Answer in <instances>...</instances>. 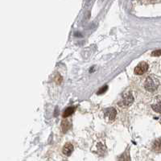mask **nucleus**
<instances>
[{"label": "nucleus", "instance_id": "obj_1", "mask_svg": "<svg viewBox=\"0 0 161 161\" xmlns=\"http://www.w3.org/2000/svg\"><path fill=\"white\" fill-rule=\"evenodd\" d=\"M145 89L148 92L156 91L159 86V81L156 77L153 75H150L145 79L143 83Z\"/></svg>", "mask_w": 161, "mask_h": 161}, {"label": "nucleus", "instance_id": "obj_2", "mask_svg": "<svg viewBox=\"0 0 161 161\" xmlns=\"http://www.w3.org/2000/svg\"><path fill=\"white\" fill-rule=\"evenodd\" d=\"M133 95L131 93H126L122 96V100L119 102V105L121 106H130L131 103L133 102Z\"/></svg>", "mask_w": 161, "mask_h": 161}, {"label": "nucleus", "instance_id": "obj_3", "mask_svg": "<svg viewBox=\"0 0 161 161\" xmlns=\"http://www.w3.org/2000/svg\"><path fill=\"white\" fill-rule=\"evenodd\" d=\"M148 69V65L144 61L139 63V65L135 68V73L136 75H143Z\"/></svg>", "mask_w": 161, "mask_h": 161}, {"label": "nucleus", "instance_id": "obj_4", "mask_svg": "<svg viewBox=\"0 0 161 161\" xmlns=\"http://www.w3.org/2000/svg\"><path fill=\"white\" fill-rule=\"evenodd\" d=\"M104 114H105L106 118L108 119V120L112 121L115 119V115H116V110L114 108H108V109H106Z\"/></svg>", "mask_w": 161, "mask_h": 161}, {"label": "nucleus", "instance_id": "obj_5", "mask_svg": "<svg viewBox=\"0 0 161 161\" xmlns=\"http://www.w3.org/2000/svg\"><path fill=\"white\" fill-rule=\"evenodd\" d=\"M72 152H73V146H72V143H65L63 147V150H62L63 154L66 156H69L70 155L72 154Z\"/></svg>", "mask_w": 161, "mask_h": 161}, {"label": "nucleus", "instance_id": "obj_6", "mask_svg": "<svg viewBox=\"0 0 161 161\" xmlns=\"http://www.w3.org/2000/svg\"><path fill=\"white\" fill-rule=\"evenodd\" d=\"M152 150L156 152H161V138L158 139L153 143Z\"/></svg>", "mask_w": 161, "mask_h": 161}, {"label": "nucleus", "instance_id": "obj_7", "mask_svg": "<svg viewBox=\"0 0 161 161\" xmlns=\"http://www.w3.org/2000/svg\"><path fill=\"white\" fill-rule=\"evenodd\" d=\"M75 111V107L74 106H69V107L66 108L65 110H64L63 114H62V116L63 118H68L69 116L72 115Z\"/></svg>", "mask_w": 161, "mask_h": 161}, {"label": "nucleus", "instance_id": "obj_8", "mask_svg": "<svg viewBox=\"0 0 161 161\" xmlns=\"http://www.w3.org/2000/svg\"><path fill=\"white\" fill-rule=\"evenodd\" d=\"M152 107L156 112L161 113V100H157L154 103H152Z\"/></svg>", "mask_w": 161, "mask_h": 161}, {"label": "nucleus", "instance_id": "obj_9", "mask_svg": "<svg viewBox=\"0 0 161 161\" xmlns=\"http://www.w3.org/2000/svg\"><path fill=\"white\" fill-rule=\"evenodd\" d=\"M118 161H130V156H129V153L127 152V151L124 152L123 154L119 157Z\"/></svg>", "mask_w": 161, "mask_h": 161}, {"label": "nucleus", "instance_id": "obj_10", "mask_svg": "<svg viewBox=\"0 0 161 161\" xmlns=\"http://www.w3.org/2000/svg\"><path fill=\"white\" fill-rule=\"evenodd\" d=\"M61 128H62V131L63 132H66L69 129V122L67 121V120H65V121L62 122Z\"/></svg>", "mask_w": 161, "mask_h": 161}, {"label": "nucleus", "instance_id": "obj_11", "mask_svg": "<svg viewBox=\"0 0 161 161\" xmlns=\"http://www.w3.org/2000/svg\"><path fill=\"white\" fill-rule=\"evenodd\" d=\"M152 56H161V49H159V50H156V51H154L152 53Z\"/></svg>", "mask_w": 161, "mask_h": 161}]
</instances>
